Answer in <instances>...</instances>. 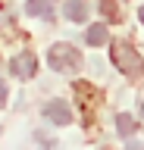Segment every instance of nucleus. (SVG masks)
Instances as JSON below:
<instances>
[{"label":"nucleus","mask_w":144,"mask_h":150,"mask_svg":"<svg viewBox=\"0 0 144 150\" xmlns=\"http://www.w3.org/2000/svg\"><path fill=\"white\" fill-rule=\"evenodd\" d=\"M116 131H119L122 138H128V134H135V131H138V122H135L128 112H119V116H116Z\"/></svg>","instance_id":"nucleus-8"},{"label":"nucleus","mask_w":144,"mask_h":150,"mask_svg":"<svg viewBox=\"0 0 144 150\" xmlns=\"http://www.w3.org/2000/svg\"><path fill=\"white\" fill-rule=\"evenodd\" d=\"M113 63L119 66V72L128 75L132 81H138V78L144 75V59L138 56V50H132L125 41H116L113 44Z\"/></svg>","instance_id":"nucleus-1"},{"label":"nucleus","mask_w":144,"mask_h":150,"mask_svg":"<svg viewBox=\"0 0 144 150\" xmlns=\"http://www.w3.org/2000/svg\"><path fill=\"white\" fill-rule=\"evenodd\" d=\"M85 41L91 47H100V44H106V41H110V31H106V25H91L85 31Z\"/></svg>","instance_id":"nucleus-7"},{"label":"nucleus","mask_w":144,"mask_h":150,"mask_svg":"<svg viewBox=\"0 0 144 150\" xmlns=\"http://www.w3.org/2000/svg\"><path fill=\"white\" fill-rule=\"evenodd\" d=\"M66 19L85 22V19H88V3H85V0H66Z\"/></svg>","instance_id":"nucleus-6"},{"label":"nucleus","mask_w":144,"mask_h":150,"mask_svg":"<svg viewBox=\"0 0 144 150\" xmlns=\"http://www.w3.org/2000/svg\"><path fill=\"white\" fill-rule=\"evenodd\" d=\"M138 16H141V22H144V6H141V9H138Z\"/></svg>","instance_id":"nucleus-12"},{"label":"nucleus","mask_w":144,"mask_h":150,"mask_svg":"<svg viewBox=\"0 0 144 150\" xmlns=\"http://www.w3.org/2000/svg\"><path fill=\"white\" fill-rule=\"evenodd\" d=\"M125 150H144V144H128Z\"/></svg>","instance_id":"nucleus-11"},{"label":"nucleus","mask_w":144,"mask_h":150,"mask_svg":"<svg viewBox=\"0 0 144 150\" xmlns=\"http://www.w3.org/2000/svg\"><path fill=\"white\" fill-rule=\"evenodd\" d=\"M10 72L16 75V78H31V75L38 72V59H35V53H31V50L16 53L10 59Z\"/></svg>","instance_id":"nucleus-3"},{"label":"nucleus","mask_w":144,"mask_h":150,"mask_svg":"<svg viewBox=\"0 0 144 150\" xmlns=\"http://www.w3.org/2000/svg\"><path fill=\"white\" fill-rule=\"evenodd\" d=\"M3 103H6V84L0 81V106H3Z\"/></svg>","instance_id":"nucleus-10"},{"label":"nucleus","mask_w":144,"mask_h":150,"mask_svg":"<svg viewBox=\"0 0 144 150\" xmlns=\"http://www.w3.org/2000/svg\"><path fill=\"white\" fill-rule=\"evenodd\" d=\"M100 9H106V16H116V9H113V0H100Z\"/></svg>","instance_id":"nucleus-9"},{"label":"nucleus","mask_w":144,"mask_h":150,"mask_svg":"<svg viewBox=\"0 0 144 150\" xmlns=\"http://www.w3.org/2000/svg\"><path fill=\"white\" fill-rule=\"evenodd\" d=\"M141 112H144V100H141Z\"/></svg>","instance_id":"nucleus-13"},{"label":"nucleus","mask_w":144,"mask_h":150,"mask_svg":"<svg viewBox=\"0 0 144 150\" xmlns=\"http://www.w3.org/2000/svg\"><path fill=\"white\" fill-rule=\"evenodd\" d=\"M25 13H28V16L53 19V0H25Z\"/></svg>","instance_id":"nucleus-5"},{"label":"nucleus","mask_w":144,"mask_h":150,"mask_svg":"<svg viewBox=\"0 0 144 150\" xmlns=\"http://www.w3.org/2000/svg\"><path fill=\"white\" fill-rule=\"evenodd\" d=\"M47 59H50V69L53 72H78L82 69V53L72 44H53Z\"/></svg>","instance_id":"nucleus-2"},{"label":"nucleus","mask_w":144,"mask_h":150,"mask_svg":"<svg viewBox=\"0 0 144 150\" xmlns=\"http://www.w3.org/2000/svg\"><path fill=\"white\" fill-rule=\"evenodd\" d=\"M44 116H47L53 125H69L72 122V110L66 106V100H50L44 106Z\"/></svg>","instance_id":"nucleus-4"}]
</instances>
